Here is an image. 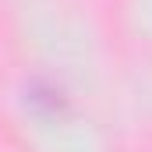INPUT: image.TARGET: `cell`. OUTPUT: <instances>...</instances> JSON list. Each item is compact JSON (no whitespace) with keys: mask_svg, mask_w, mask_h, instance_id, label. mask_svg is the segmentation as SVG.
Instances as JSON below:
<instances>
[]
</instances>
